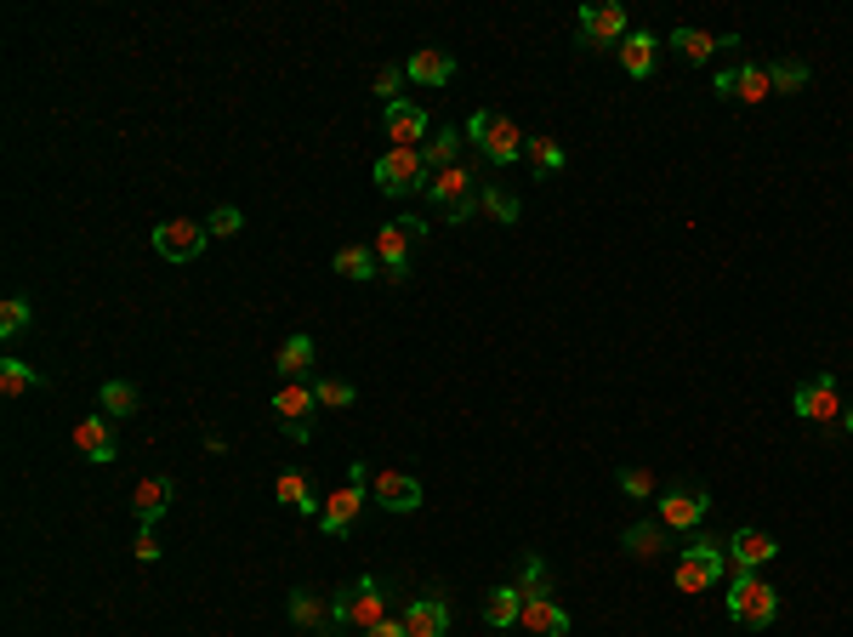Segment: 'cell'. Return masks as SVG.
I'll return each instance as SVG.
<instances>
[{
  "mask_svg": "<svg viewBox=\"0 0 853 637\" xmlns=\"http://www.w3.org/2000/svg\"><path fill=\"white\" fill-rule=\"evenodd\" d=\"M427 200H433V211L449 222V228H462L473 211H478V200H484V182H478V166H449V171H438L433 182H427Z\"/></svg>",
  "mask_w": 853,
  "mask_h": 637,
  "instance_id": "1",
  "label": "cell"
},
{
  "mask_svg": "<svg viewBox=\"0 0 853 637\" xmlns=\"http://www.w3.org/2000/svg\"><path fill=\"white\" fill-rule=\"evenodd\" d=\"M467 137H473V149L489 160V166H518L524 160V131H518V120L513 115H500V109H478L473 120H467Z\"/></svg>",
  "mask_w": 853,
  "mask_h": 637,
  "instance_id": "2",
  "label": "cell"
},
{
  "mask_svg": "<svg viewBox=\"0 0 853 637\" xmlns=\"http://www.w3.org/2000/svg\"><path fill=\"white\" fill-rule=\"evenodd\" d=\"M393 609H387V586L376 580V575H365V580H354V586H341V593H330V620H336V631L341 626H354V631H370V626H381Z\"/></svg>",
  "mask_w": 853,
  "mask_h": 637,
  "instance_id": "3",
  "label": "cell"
},
{
  "mask_svg": "<svg viewBox=\"0 0 853 637\" xmlns=\"http://www.w3.org/2000/svg\"><path fill=\"white\" fill-rule=\"evenodd\" d=\"M728 615H734L740 626H751V631L774 626V615H780V593L763 580V569H734V586H728Z\"/></svg>",
  "mask_w": 853,
  "mask_h": 637,
  "instance_id": "4",
  "label": "cell"
},
{
  "mask_svg": "<svg viewBox=\"0 0 853 637\" xmlns=\"http://www.w3.org/2000/svg\"><path fill=\"white\" fill-rule=\"evenodd\" d=\"M706 512H712V489H706V484H666L661 496H655V518H661L672 535L700 529V524H706Z\"/></svg>",
  "mask_w": 853,
  "mask_h": 637,
  "instance_id": "5",
  "label": "cell"
},
{
  "mask_svg": "<svg viewBox=\"0 0 853 637\" xmlns=\"http://www.w3.org/2000/svg\"><path fill=\"white\" fill-rule=\"evenodd\" d=\"M427 182H433V171H427L421 149H387L376 160V188L393 193V200H405V193H427Z\"/></svg>",
  "mask_w": 853,
  "mask_h": 637,
  "instance_id": "6",
  "label": "cell"
},
{
  "mask_svg": "<svg viewBox=\"0 0 853 637\" xmlns=\"http://www.w3.org/2000/svg\"><path fill=\"white\" fill-rule=\"evenodd\" d=\"M632 29H626V7L615 0H597V7H581V23H575V46L581 52H604V46H621Z\"/></svg>",
  "mask_w": 853,
  "mask_h": 637,
  "instance_id": "7",
  "label": "cell"
},
{
  "mask_svg": "<svg viewBox=\"0 0 853 637\" xmlns=\"http://www.w3.org/2000/svg\"><path fill=\"white\" fill-rule=\"evenodd\" d=\"M370 251H376V262H381V279H387V285H410V251H416L410 217H398V222L376 228Z\"/></svg>",
  "mask_w": 853,
  "mask_h": 637,
  "instance_id": "8",
  "label": "cell"
},
{
  "mask_svg": "<svg viewBox=\"0 0 853 637\" xmlns=\"http://www.w3.org/2000/svg\"><path fill=\"white\" fill-rule=\"evenodd\" d=\"M791 405H796V416H802V421H814V427L842 421V394H836V376H831V370H820V376H809V381H796Z\"/></svg>",
  "mask_w": 853,
  "mask_h": 637,
  "instance_id": "9",
  "label": "cell"
},
{
  "mask_svg": "<svg viewBox=\"0 0 853 637\" xmlns=\"http://www.w3.org/2000/svg\"><path fill=\"white\" fill-rule=\"evenodd\" d=\"M370 501L376 507H387V512H398V518H410V512H421V484L410 478V472H398V467H376L370 472Z\"/></svg>",
  "mask_w": 853,
  "mask_h": 637,
  "instance_id": "10",
  "label": "cell"
},
{
  "mask_svg": "<svg viewBox=\"0 0 853 637\" xmlns=\"http://www.w3.org/2000/svg\"><path fill=\"white\" fill-rule=\"evenodd\" d=\"M206 239H211V228H206V222L171 217V222H160V228H155V251H160L166 262H194L199 251H206Z\"/></svg>",
  "mask_w": 853,
  "mask_h": 637,
  "instance_id": "11",
  "label": "cell"
},
{
  "mask_svg": "<svg viewBox=\"0 0 853 637\" xmlns=\"http://www.w3.org/2000/svg\"><path fill=\"white\" fill-rule=\"evenodd\" d=\"M75 450H80L86 461H97V467H109V461L120 456L115 416H86V421H75Z\"/></svg>",
  "mask_w": 853,
  "mask_h": 637,
  "instance_id": "12",
  "label": "cell"
},
{
  "mask_svg": "<svg viewBox=\"0 0 853 637\" xmlns=\"http://www.w3.org/2000/svg\"><path fill=\"white\" fill-rule=\"evenodd\" d=\"M171 501H177L171 472H148V478H137V489H131V512H137V524H160V518L171 512Z\"/></svg>",
  "mask_w": 853,
  "mask_h": 637,
  "instance_id": "13",
  "label": "cell"
},
{
  "mask_svg": "<svg viewBox=\"0 0 853 637\" xmlns=\"http://www.w3.org/2000/svg\"><path fill=\"white\" fill-rule=\"evenodd\" d=\"M780 558V541L768 529H734L728 535V569H763V564H774Z\"/></svg>",
  "mask_w": 853,
  "mask_h": 637,
  "instance_id": "14",
  "label": "cell"
},
{
  "mask_svg": "<svg viewBox=\"0 0 853 637\" xmlns=\"http://www.w3.org/2000/svg\"><path fill=\"white\" fill-rule=\"evenodd\" d=\"M365 484H341L336 489V496H325V512H319V529L325 535H347V529H354L359 524V512H365Z\"/></svg>",
  "mask_w": 853,
  "mask_h": 637,
  "instance_id": "15",
  "label": "cell"
},
{
  "mask_svg": "<svg viewBox=\"0 0 853 637\" xmlns=\"http://www.w3.org/2000/svg\"><path fill=\"white\" fill-rule=\"evenodd\" d=\"M274 501H285L290 512H302V518H319V512H325V496L314 489V478H308V472H296V467L274 478Z\"/></svg>",
  "mask_w": 853,
  "mask_h": 637,
  "instance_id": "16",
  "label": "cell"
},
{
  "mask_svg": "<svg viewBox=\"0 0 853 637\" xmlns=\"http://www.w3.org/2000/svg\"><path fill=\"white\" fill-rule=\"evenodd\" d=\"M314 410H319V399H314V387H308V381H285L279 394H274V416H279V427H314Z\"/></svg>",
  "mask_w": 853,
  "mask_h": 637,
  "instance_id": "17",
  "label": "cell"
},
{
  "mask_svg": "<svg viewBox=\"0 0 853 637\" xmlns=\"http://www.w3.org/2000/svg\"><path fill=\"white\" fill-rule=\"evenodd\" d=\"M427 109L421 103H387V137H393V149H421V137H427Z\"/></svg>",
  "mask_w": 853,
  "mask_h": 637,
  "instance_id": "18",
  "label": "cell"
},
{
  "mask_svg": "<svg viewBox=\"0 0 853 637\" xmlns=\"http://www.w3.org/2000/svg\"><path fill=\"white\" fill-rule=\"evenodd\" d=\"M518 626H524L529 637H569V609L552 604V598H529L524 615H518Z\"/></svg>",
  "mask_w": 853,
  "mask_h": 637,
  "instance_id": "19",
  "label": "cell"
},
{
  "mask_svg": "<svg viewBox=\"0 0 853 637\" xmlns=\"http://www.w3.org/2000/svg\"><path fill=\"white\" fill-rule=\"evenodd\" d=\"M672 46H677V58L683 63H712L723 46H740V34H706V29H672Z\"/></svg>",
  "mask_w": 853,
  "mask_h": 637,
  "instance_id": "20",
  "label": "cell"
},
{
  "mask_svg": "<svg viewBox=\"0 0 853 637\" xmlns=\"http://www.w3.org/2000/svg\"><path fill=\"white\" fill-rule=\"evenodd\" d=\"M405 74H410L416 86H449V80H456V58L438 52V46H421V52H410Z\"/></svg>",
  "mask_w": 853,
  "mask_h": 637,
  "instance_id": "21",
  "label": "cell"
},
{
  "mask_svg": "<svg viewBox=\"0 0 853 637\" xmlns=\"http://www.w3.org/2000/svg\"><path fill=\"white\" fill-rule=\"evenodd\" d=\"M621 547H626L632 558H661V553L672 547V529H666L661 518H648V524H626V529H621Z\"/></svg>",
  "mask_w": 853,
  "mask_h": 637,
  "instance_id": "22",
  "label": "cell"
},
{
  "mask_svg": "<svg viewBox=\"0 0 853 637\" xmlns=\"http://www.w3.org/2000/svg\"><path fill=\"white\" fill-rule=\"evenodd\" d=\"M655 52H661V40L648 34V29H632V34L621 40V69H626L632 80H648V74H655Z\"/></svg>",
  "mask_w": 853,
  "mask_h": 637,
  "instance_id": "23",
  "label": "cell"
},
{
  "mask_svg": "<svg viewBox=\"0 0 853 637\" xmlns=\"http://www.w3.org/2000/svg\"><path fill=\"white\" fill-rule=\"evenodd\" d=\"M290 620L302 626V631H336L330 598L325 593H308V586H296V593H290Z\"/></svg>",
  "mask_w": 853,
  "mask_h": 637,
  "instance_id": "24",
  "label": "cell"
},
{
  "mask_svg": "<svg viewBox=\"0 0 853 637\" xmlns=\"http://www.w3.org/2000/svg\"><path fill=\"white\" fill-rule=\"evenodd\" d=\"M274 365H279V376H285V381H302V376H314V336H308V330L285 336Z\"/></svg>",
  "mask_w": 853,
  "mask_h": 637,
  "instance_id": "25",
  "label": "cell"
},
{
  "mask_svg": "<svg viewBox=\"0 0 853 637\" xmlns=\"http://www.w3.org/2000/svg\"><path fill=\"white\" fill-rule=\"evenodd\" d=\"M405 631L410 637H444L449 631V604L444 598H416L405 609Z\"/></svg>",
  "mask_w": 853,
  "mask_h": 637,
  "instance_id": "26",
  "label": "cell"
},
{
  "mask_svg": "<svg viewBox=\"0 0 853 637\" xmlns=\"http://www.w3.org/2000/svg\"><path fill=\"white\" fill-rule=\"evenodd\" d=\"M40 387H46V376L29 359H0V394L7 399H29V394H40Z\"/></svg>",
  "mask_w": 853,
  "mask_h": 637,
  "instance_id": "27",
  "label": "cell"
},
{
  "mask_svg": "<svg viewBox=\"0 0 853 637\" xmlns=\"http://www.w3.org/2000/svg\"><path fill=\"white\" fill-rule=\"evenodd\" d=\"M330 268H336L341 279H354V285H365V279H376V273H381V262H376L370 245H341V251L330 257Z\"/></svg>",
  "mask_w": 853,
  "mask_h": 637,
  "instance_id": "28",
  "label": "cell"
},
{
  "mask_svg": "<svg viewBox=\"0 0 853 637\" xmlns=\"http://www.w3.org/2000/svg\"><path fill=\"white\" fill-rule=\"evenodd\" d=\"M723 564H700V558H677V593H717L723 586Z\"/></svg>",
  "mask_w": 853,
  "mask_h": 637,
  "instance_id": "29",
  "label": "cell"
},
{
  "mask_svg": "<svg viewBox=\"0 0 853 637\" xmlns=\"http://www.w3.org/2000/svg\"><path fill=\"white\" fill-rule=\"evenodd\" d=\"M462 137H467V131H449V126H444L433 142H421V160H427V171H433V177H438V171H449V166H462Z\"/></svg>",
  "mask_w": 853,
  "mask_h": 637,
  "instance_id": "30",
  "label": "cell"
},
{
  "mask_svg": "<svg viewBox=\"0 0 853 637\" xmlns=\"http://www.w3.org/2000/svg\"><path fill=\"white\" fill-rule=\"evenodd\" d=\"M518 615H524V593H518V586H495V593L484 598V620L489 626H518Z\"/></svg>",
  "mask_w": 853,
  "mask_h": 637,
  "instance_id": "31",
  "label": "cell"
},
{
  "mask_svg": "<svg viewBox=\"0 0 853 637\" xmlns=\"http://www.w3.org/2000/svg\"><path fill=\"white\" fill-rule=\"evenodd\" d=\"M763 97H774L768 69H763V63H740V69H734V103H763Z\"/></svg>",
  "mask_w": 853,
  "mask_h": 637,
  "instance_id": "32",
  "label": "cell"
},
{
  "mask_svg": "<svg viewBox=\"0 0 853 637\" xmlns=\"http://www.w3.org/2000/svg\"><path fill=\"white\" fill-rule=\"evenodd\" d=\"M478 211H484V217H495V222H507V228L524 217L518 193H513V188H500V182H484V200H478Z\"/></svg>",
  "mask_w": 853,
  "mask_h": 637,
  "instance_id": "33",
  "label": "cell"
},
{
  "mask_svg": "<svg viewBox=\"0 0 853 637\" xmlns=\"http://www.w3.org/2000/svg\"><path fill=\"white\" fill-rule=\"evenodd\" d=\"M677 558H700V564H723L728 569V541H717V535H706V529H688Z\"/></svg>",
  "mask_w": 853,
  "mask_h": 637,
  "instance_id": "34",
  "label": "cell"
},
{
  "mask_svg": "<svg viewBox=\"0 0 853 637\" xmlns=\"http://www.w3.org/2000/svg\"><path fill=\"white\" fill-rule=\"evenodd\" d=\"M518 593H524V604L529 598H552V569H546V558H535V553H524V564H518Z\"/></svg>",
  "mask_w": 853,
  "mask_h": 637,
  "instance_id": "35",
  "label": "cell"
},
{
  "mask_svg": "<svg viewBox=\"0 0 853 637\" xmlns=\"http://www.w3.org/2000/svg\"><path fill=\"white\" fill-rule=\"evenodd\" d=\"M768 86H774V97H796V91H809V63H796V58H774V63H768Z\"/></svg>",
  "mask_w": 853,
  "mask_h": 637,
  "instance_id": "36",
  "label": "cell"
},
{
  "mask_svg": "<svg viewBox=\"0 0 853 637\" xmlns=\"http://www.w3.org/2000/svg\"><path fill=\"white\" fill-rule=\"evenodd\" d=\"M314 399H319V410H354L359 387L341 381V376H314Z\"/></svg>",
  "mask_w": 853,
  "mask_h": 637,
  "instance_id": "37",
  "label": "cell"
},
{
  "mask_svg": "<svg viewBox=\"0 0 853 637\" xmlns=\"http://www.w3.org/2000/svg\"><path fill=\"white\" fill-rule=\"evenodd\" d=\"M97 405H103V416H115V421H126V416H137V387L131 381H103V394H97Z\"/></svg>",
  "mask_w": 853,
  "mask_h": 637,
  "instance_id": "38",
  "label": "cell"
},
{
  "mask_svg": "<svg viewBox=\"0 0 853 637\" xmlns=\"http://www.w3.org/2000/svg\"><path fill=\"white\" fill-rule=\"evenodd\" d=\"M524 160H529L535 171H564L569 155H564V142H558V137H529V142H524Z\"/></svg>",
  "mask_w": 853,
  "mask_h": 637,
  "instance_id": "39",
  "label": "cell"
},
{
  "mask_svg": "<svg viewBox=\"0 0 853 637\" xmlns=\"http://www.w3.org/2000/svg\"><path fill=\"white\" fill-rule=\"evenodd\" d=\"M615 489H621L626 501H655V496H661V489H655V472H648V467H621V472H615Z\"/></svg>",
  "mask_w": 853,
  "mask_h": 637,
  "instance_id": "40",
  "label": "cell"
},
{
  "mask_svg": "<svg viewBox=\"0 0 853 637\" xmlns=\"http://www.w3.org/2000/svg\"><path fill=\"white\" fill-rule=\"evenodd\" d=\"M23 325H29V297H18V290H12V297L0 302V336H18Z\"/></svg>",
  "mask_w": 853,
  "mask_h": 637,
  "instance_id": "41",
  "label": "cell"
},
{
  "mask_svg": "<svg viewBox=\"0 0 853 637\" xmlns=\"http://www.w3.org/2000/svg\"><path fill=\"white\" fill-rule=\"evenodd\" d=\"M410 74L405 69H398V63H381L376 69V97H381V103H405V97H398V86H405Z\"/></svg>",
  "mask_w": 853,
  "mask_h": 637,
  "instance_id": "42",
  "label": "cell"
},
{
  "mask_svg": "<svg viewBox=\"0 0 853 637\" xmlns=\"http://www.w3.org/2000/svg\"><path fill=\"white\" fill-rule=\"evenodd\" d=\"M206 228H211L217 239H234V233L245 228V211H239V206H217V211L206 217Z\"/></svg>",
  "mask_w": 853,
  "mask_h": 637,
  "instance_id": "43",
  "label": "cell"
},
{
  "mask_svg": "<svg viewBox=\"0 0 853 637\" xmlns=\"http://www.w3.org/2000/svg\"><path fill=\"white\" fill-rule=\"evenodd\" d=\"M137 558H142V564H155V558H160V535H155V524H137Z\"/></svg>",
  "mask_w": 853,
  "mask_h": 637,
  "instance_id": "44",
  "label": "cell"
},
{
  "mask_svg": "<svg viewBox=\"0 0 853 637\" xmlns=\"http://www.w3.org/2000/svg\"><path fill=\"white\" fill-rule=\"evenodd\" d=\"M365 637H410V631H405V620H393V615H387V620H381V626H370Z\"/></svg>",
  "mask_w": 853,
  "mask_h": 637,
  "instance_id": "45",
  "label": "cell"
},
{
  "mask_svg": "<svg viewBox=\"0 0 853 637\" xmlns=\"http://www.w3.org/2000/svg\"><path fill=\"white\" fill-rule=\"evenodd\" d=\"M712 91H717V103H734V69H723V74H717V86H712Z\"/></svg>",
  "mask_w": 853,
  "mask_h": 637,
  "instance_id": "46",
  "label": "cell"
},
{
  "mask_svg": "<svg viewBox=\"0 0 853 637\" xmlns=\"http://www.w3.org/2000/svg\"><path fill=\"white\" fill-rule=\"evenodd\" d=\"M842 432H847V438H853V410H842Z\"/></svg>",
  "mask_w": 853,
  "mask_h": 637,
  "instance_id": "47",
  "label": "cell"
}]
</instances>
